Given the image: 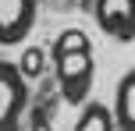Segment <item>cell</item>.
<instances>
[{
    "label": "cell",
    "mask_w": 135,
    "mask_h": 131,
    "mask_svg": "<svg viewBox=\"0 0 135 131\" xmlns=\"http://www.w3.org/2000/svg\"><path fill=\"white\" fill-rule=\"evenodd\" d=\"M117 120H114V110L103 103H82V113L75 120V131H114Z\"/></svg>",
    "instance_id": "6"
},
{
    "label": "cell",
    "mask_w": 135,
    "mask_h": 131,
    "mask_svg": "<svg viewBox=\"0 0 135 131\" xmlns=\"http://www.w3.org/2000/svg\"><path fill=\"white\" fill-rule=\"evenodd\" d=\"M28 106V78L14 60H0V131L18 128Z\"/></svg>",
    "instance_id": "2"
},
{
    "label": "cell",
    "mask_w": 135,
    "mask_h": 131,
    "mask_svg": "<svg viewBox=\"0 0 135 131\" xmlns=\"http://www.w3.org/2000/svg\"><path fill=\"white\" fill-rule=\"evenodd\" d=\"M96 25L117 43L135 39V0H96Z\"/></svg>",
    "instance_id": "4"
},
{
    "label": "cell",
    "mask_w": 135,
    "mask_h": 131,
    "mask_svg": "<svg viewBox=\"0 0 135 131\" xmlns=\"http://www.w3.org/2000/svg\"><path fill=\"white\" fill-rule=\"evenodd\" d=\"M18 67H21L25 78H39L43 71H46V53H43L39 46H25L21 57H18Z\"/></svg>",
    "instance_id": "7"
},
{
    "label": "cell",
    "mask_w": 135,
    "mask_h": 131,
    "mask_svg": "<svg viewBox=\"0 0 135 131\" xmlns=\"http://www.w3.org/2000/svg\"><path fill=\"white\" fill-rule=\"evenodd\" d=\"M50 60L57 71V85H61L64 103L82 106L89 99L96 78V60H93V43L82 28H64L57 32V39L50 43Z\"/></svg>",
    "instance_id": "1"
},
{
    "label": "cell",
    "mask_w": 135,
    "mask_h": 131,
    "mask_svg": "<svg viewBox=\"0 0 135 131\" xmlns=\"http://www.w3.org/2000/svg\"><path fill=\"white\" fill-rule=\"evenodd\" d=\"M114 120L121 131H135V71L117 82V92H114Z\"/></svg>",
    "instance_id": "5"
},
{
    "label": "cell",
    "mask_w": 135,
    "mask_h": 131,
    "mask_svg": "<svg viewBox=\"0 0 135 131\" xmlns=\"http://www.w3.org/2000/svg\"><path fill=\"white\" fill-rule=\"evenodd\" d=\"M39 0H0V46H18L36 25Z\"/></svg>",
    "instance_id": "3"
}]
</instances>
